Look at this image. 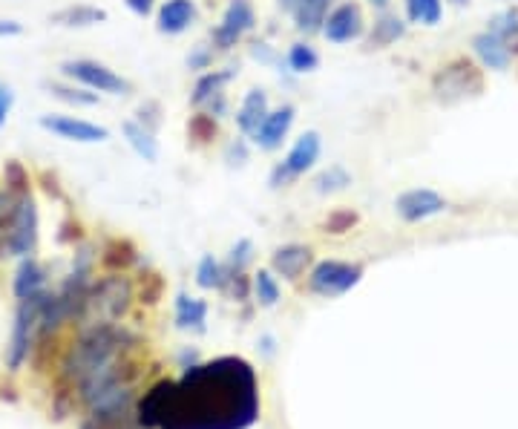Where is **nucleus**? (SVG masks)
Masks as SVG:
<instances>
[{
    "mask_svg": "<svg viewBox=\"0 0 518 429\" xmlns=\"http://www.w3.org/2000/svg\"><path fill=\"white\" fill-rule=\"evenodd\" d=\"M225 159H228L231 165H245V162H248V147H245V142L228 144V150H225Z\"/></svg>",
    "mask_w": 518,
    "mask_h": 429,
    "instance_id": "c03bdc74",
    "label": "nucleus"
},
{
    "mask_svg": "<svg viewBox=\"0 0 518 429\" xmlns=\"http://www.w3.org/2000/svg\"><path fill=\"white\" fill-rule=\"evenodd\" d=\"M81 429H133V421L130 418H95V415H90L81 424Z\"/></svg>",
    "mask_w": 518,
    "mask_h": 429,
    "instance_id": "79ce46f5",
    "label": "nucleus"
},
{
    "mask_svg": "<svg viewBox=\"0 0 518 429\" xmlns=\"http://www.w3.org/2000/svg\"><path fill=\"white\" fill-rule=\"evenodd\" d=\"M357 222H360L357 211H352V208H334V211L326 216V222H323V231L331 234V237H343V234L352 231Z\"/></svg>",
    "mask_w": 518,
    "mask_h": 429,
    "instance_id": "72a5a7b5",
    "label": "nucleus"
},
{
    "mask_svg": "<svg viewBox=\"0 0 518 429\" xmlns=\"http://www.w3.org/2000/svg\"><path fill=\"white\" fill-rule=\"evenodd\" d=\"M196 21V3L193 0H165L159 6V32L182 35Z\"/></svg>",
    "mask_w": 518,
    "mask_h": 429,
    "instance_id": "6ab92c4d",
    "label": "nucleus"
},
{
    "mask_svg": "<svg viewBox=\"0 0 518 429\" xmlns=\"http://www.w3.org/2000/svg\"><path fill=\"white\" fill-rule=\"evenodd\" d=\"M130 303H133V283L121 274H110V277L90 286L78 320L87 323V329L116 326L118 320L130 311Z\"/></svg>",
    "mask_w": 518,
    "mask_h": 429,
    "instance_id": "7ed1b4c3",
    "label": "nucleus"
},
{
    "mask_svg": "<svg viewBox=\"0 0 518 429\" xmlns=\"http://www.w3.org/2000/svg\"><path fill=\"white\" fill-rule=\"evenodd\" d=\"M139 260V251H136V245L130 242V239H107V245L101 248V263L107 265L110 271H127L130 265H136Z\"/></svg>",
    "mask_w": 518,
    "mask_h": 429,
    "instance_id": "393cba45",
    "label": "nucleus"
},
{
    "mask_svg": "<svg viewBox=\"0 0 518 429\" xmlns=\"http://www.w3.org/2000/svg\"><path fill=\"white\" fill-rule=\"evenodd\" d=\"M257 26V12L251 0H231L222 12V21L213 29V47L228 52Z\"/></svg>",
    "mask_w": 518,
    "mask_h": 429,
    "instance_id": "1a4fd4ad",
    "label": "nucleus"
},
{
    "mask_svg": "<svg viewBox=\"0 0 518 429\" xmlns=\"http://www.w3.org/2000/svg\"><path fill=\"white\" fill-rule=\"evenodd\" d=\"M61 72L78 81L81 87L93 90V93H107V96H127L130 84L118 75L116 70H110L101 61H90V58H78V61H64Z\"/></svg>",
    "mask_w": 518,
    "mask_h": 429,
    "instance_id": "423d86ee",
    "label": "nucleus"
},
{
    "mask_svg": "<svg viewBox=\"0 0 518 429\" xmlns=\"http://www.w3.org/2000/svg\"><path fill=\"white\" fill-rule=\"evenodd\" d=\"M490 32H495L513 55H518V9H504L501 15H495L490 21Z\"/></svg>",
    "mask_w": 518,
    "mask_h": 429,
    "instance_id": "c85d7f7f",
    "label": "nucleus"
},
{
    "mask_svg": "<svg viewBox=\"0 0 518 429\" xmlns=\"http://www.w3.org/2000/svg\"><path fill=\"white\" fill-rule=\"evenodd\" d=\"M285 61H288L291 72H314L317 67H320V55H317V49L311 47V44H306V41L291 44L288 55H285Z\"/></svg>",
    "mask_w": 518,
    "mask_h": 429,
    "instance_id": "2f4dec72",
    "label": "nucleus"
},
{
    "mask_svg": "<svg viewBox=\"0 0 518 429\" xmlns=\"http://www.w3.org/2000/svg\"><path fill=\"white\" fill-rule=\"evenodd\" d=\"M49 93L67 104H75V107H95L98 104V93L87 90V87H64V84H52Z\"/></svg>",
    "mask_w": 518,
    "mask_h": 429,
    "instance_id": "e433bc0d",
    "label": "nucleus"
},
{
    "mask_svg": "<svg viewBox=\"0 0 518 429\" xmlns=\"http://www.w3.org/2000/svg\"><path fill=\"white\" fill-rule=\"evenodd\" d=\"M12 90L6 87V84H0V127L6 124V119H9V113H12Z\"/></svg>",
    "mask_w": 518,
    "mask_h": 429,
    "instance_id": "a18cd8bd",
    "label": "nucleus"
},
{
    "mask_svg": "<svg viewBox=\"0 0 518 429\" xmlns=\"http://www.w3.org/2000/svg\"><path fill=\"white\" fill-rule=\"evenodd\" d=\"M472 49H475V55H478V61L487 67V70H507L510 67V61H513V52L507 49V44L495 35V32H478L475 38H472Z\"/></svg>",
    "mask_w": 518,
    "mask_h": 429,
    "instance_id": "a211bd4d",
    "label": "nucleus"
},
{
    "mask_svg": "<svg viewBox=\"0 0 518 429\" xmlns=\"http://www.w3.org/2000/svg\"><path fill=\"white\" fill-rule=\"evenodd\" d=\"M257 418V372L245 358L228 355L185 369L162 429H248Z\"/></svg>",
    "mask_w": 518,
    "mask_h": 429,
    "instance_id": "f257e3e1",
    "label": "nucleus"
},
{
    "mask_svg": "<svg viewBox=\"0 0 518 429\" xmlns=\"http://www.w3.org/2000/svg\"><path fill=\"white\" fill-rule=\"evenodd\" d=\"M234 81V72L231 70H211L205 72L196 87H193V107H205L211 116H219L225 110V87Z\"/></svg>",
    "mask_w": 518,
    "mask_h": 429,
    "instance_id": "2eb2a0df",
    "label": "nucleus"
},
{
    "mask_svg": "<svg viewBox=\"0 0 518 429\" xmlns=\"http://www.w3.org/2000/svg\"><path fill=\"white\" fill-rule=\"evenodd\" d=\"M251 257H254L251 239H239L234 245V251H231V257H228V265H225V277L236 274V271H245V265L251 263Z\"/></svg>",
    "mask_w": 518,
    "mask_h": 429,
    "instance_id": "ea45409f",
    "label": "nucleus"
},
{
    "mask_svg": "<svg viewBox=\"0 0 518 429\" xmlns=\"http://www.w3.org/2000/svg\"><path fill=\"white\" fill-rule=\"evenodd\" d=\"M38 303H41V294L32 297V300H21V306H18L15 326H12V340H9V349H6V363H9L12 372H18L29 360L32 340L38 334Z\"/></svg>",
    "mask_w": 518,
    "mask_h": 429,
    "instance_id": "0eeeda50",
    "label": "nucleus"
},
{
    "mask_svg": "<svg viewBox=\"0 0 518 429\" xmlns=\"http://www.w3.org/2000/svg\"><path fill=\"white\" fill-rule=\"evenodd\" d=\"M213 61V49L211 47H196V52H190L188 55V67L190 70H208Z\"/></svg>",
    "mask_w": 518,
    "mask_h": 429,
    "instance_id": "37998d69",
    "label": "nucleus"
},
{
    "mask_svg": "<svg viewBox=\"0 0 518 429\" xmlns=\"http://www.w3.org/2000/svg\"><path fill=\"white\" fill-rule=\"evenodd\" d=\"M349 185H352V173L340 165L326 167V170H323V173H317V179H314V191L317 193L346 191Z\"/></svg>",
    "mask_w": 518,
    "mask_h": 429,
    "instance_id": "7c9ffc66",
    "label": "nucleus"
},
{
    "mask_svg": "<svg viewBox=\"0 0 518 429\" xmlns=\"http://www.w3.org/2000/svg\"><path fill=\"white\" fill-rule=\"evenodd\" d=\"M38 245V208H35V199L32 193L18 199V208L12 216V225H9V254L15 257H32Z\"/></svg>",
    "mask_w": 518,
    "mask_h": 429,
    "instance_id": "9d476101",
    "label": "nucleus"
},
{
    "mask_svg": "<svg viewBox=\"0 0 518 429\" xmlns=\"http://www.w3.org/2000/svg\"><path fill=\"white\" fill-rule=\"evenodd\" d=\"M444 15V0H406V18L412 24L435 26Z\"/></svg>",
    "mask_w": 518,
    "mask_h": 429,
    "instance_id": "cd10ccee",
    "label": "nucleus"
},
{
    "mask_svg": "<svg viewBox=\"0 0 518 429\" xmlns=\"http://www.w3.org/2000/svg\"><path fill=\"white\" fill-rule=\"evenodd\" d=\"M41 127L58 136V139H67V142L78 144H95V142H107L110 139V130L101 127V124H93V121L75 119V116H41Z\"/></svg>",
    "mask_w": 518,
    "mask_h": 429,
    "instance_id": "f8f14e48",
    "label": "nucleus"
},
{
    "mask_svg": "<svg viewBox=\"0 0 518 429\" xmlns=\"http://www.w3.org/2000/svg\"><path fill=\"white\" fill-rule=\"evenodd\" d=\"M320 150H323L320 133H314V130L303 133L297 142L291 144V150H288V156H285L283 162L271 170V188H285V185H291L294 179L306 176L308 170L317 165Z\"/></svg>",
    "mask_w": 518,
    "mask_h": 429,
    "instance_id": "39448f33",
    "label": "nucleus"
},
{
    "mask_svg": "<svg viewBox=\"0 0 518 429\" xmlns=\"http://www.w3.org/2000/svg\"><path fill=\"white\" fill-rule=\"evenodd\" d=\"M15 208H18V196L0 188V257L9 251V225H12Z\"/></svg>",
    "mask_w": 518,
    "mask_h": 429,
    "instance_id": "c9c22d12",
    "label": "nucleus"
},
{
    "mask_svg": "<svg viewBox=\"0 0 518 429\" xmlns=\"http://www.w3.org/2000/svg\"><path fill=\"white\" fill-rule=\"evenodd\" d=\"M173 392L176 381H159L150 392H144V398L136 406V424L144 429H162L173 406Z\"/></svg>",
    "mask_w": 518,
    "mask_h": 429,
    "instance_id": "ddd939ff",
    "label": "nucleus"
},
{
    "mask_svg": "<svg viewBox=\"0 0 518 429\" xmlns=\"http://www.w3.org/2000/svg\"><path fill=\"white\" fill-rule=\"evenodd\" d=\"M216 133H219V124H216V116H211V113H196L188 121V136L193 142L208 144L216 139Z\"/></svg>",
    "mask_w": 518,
    "mask_h": 429,
    "instance_id": "4c0bfd02",
    "label": "nucleus"
},
{
    "mask_svg": "<svg viewBox=\"0 0 518 429\" xmlns=\"http://www.w3.org/2000/svg\"><path fill=\"white\" fill-rule=\"evenodd\" d=\"M403 32H406V24H403L398 15H380L372 26V32H369V44L375 49H383V47H392L395 41H401Z\"/></svg>",
    "mask_w": 518,
    "mask_h": 429,
    "instance_id": "bb28decb",
    "label": "nucleus"
},
{
    "mask_svg": "<svg viewBox=\"0 0 518 429\" xmlns=\"http://www.w3.org/2000/svg\"><path fill=\"white\" fill-rule=\"evenodd\" d=\"M162 294H165V280H162V274L147 271L142 277V286H139V303H142V306H156V303L162 300Z\"/></svg>",
    "mask_w": 518,
    "mask_h": 429,
    "instance_id": "58836bf2",
    "label": "nucleus"
},
{
    "mask_svg": "<svg viewBox=\"0 0 518 429\" xmlns=\"http://www.w3.org/2000/svg\"><path fill=\"white\" fill-rule=\"evenodd\" d=\"M363 280V268L352 263H340V260H323L314 265L308 288L320 297H340L346 291H352Z\"/></svg>",
    "mask_w": 518,
    "mask_h": 429,
    "instance_id": "6e6552de",
    "label": "nucleus"
},
{
    "mask_svg": "<svg viewBox=\"0 0 518 429\" xmlns=\"http://www.w3.org/2000/svg\"><path fill=\"white\" fill-rule=\"evenodd\" d=\"M205 320H208V303L196 300V297H188V294H179V300H176V326L202 332Z\"/></svg>",
    "mask_w": 518,
    "mask_h": 429,
    "instance_id": "a878e982",
    "label": "nucleus"
},
{
    "mask_svg": "<svg viewBox=\"0 0 518 429\" xmlns=\"http://www.w3.org/2000/svg\"><path fill=\"white\" fill-rule=\"evenodd\" d=\"M366 32V18H363V9L346 0L340 6H334L323 24V38L329 44H352L357 38H363Z\"/></svg>",
    "mask_w": 518,
    "mask_h": 429,
    "instance_id": "9b49d317",
    "label": "nucleus"
},
{
    "mask_svg": "<svg viewBox=\"0 0 518 429\" xmlns=\"http://www.w3.org/2000/svg\"><path fill=\"white\" fill-rule=\"evenodd\" d=\"M251 286H254V297H257L259 306L271 309V306L280 303V283H277V277L271 271H265V268L257 271L254 280H251Z\"/></svg>",
    "mask_w": 518,
    "mask_h": 429,
    "instance_id": "c756f323",
    "label": "nucleus"
},
{
    "mask_svg": "<svg viewBox=\"0 0 518 429\" xmlns=\"http://www.w3.org/2000/svg\"><path fill=\"white\" fill-rule=\"evenodd\" d=\"M225 288L231 291V297H234L236 303H245V300L251 297V291H254V286H251V280L245 277V271H236V274H228V277H225Z\"/></svg>",
    "mask_w": 518,
    "mask_h": 429,
    "instance_id": "a19ab883",
    "label": "nucleus"
},
{
    "mask_svg": "<svg viewBox=\"0 0 518 429\" xmlns=\"http://www.w3.org/2000/svg\"><path fill=\"white\" fill-rule=\"evenodd\" d=\"M124 139L133 147V153L144 162H156L159 159V144L153 139V130H147L142 121H124Z\"/></svg>",
    "mask_w": 518,
    "mask_h": 429,
    "instance_id": "b1692460",
    "label": "nucleus"
},
{
    "mask_svg": "<svg viewBox=\"0 0 518 429\" xmlns=\"http://www.w3.org/2000/svg\"><path fill=\"white\" fill-rule=\"evenodd\" d=\"M44 291H47V271L41 268L38 260L24 257L18 265V274H15V297L18 300H32Z\"/></svg>",
    "mask_w": 518,
    "mask_h": 429,
    "instance_id": "412c9836",
    "label": "nucleus"
},
{
    "mask_svg": "<svg viewBox=\"0 0 518 429\" xmlns=\"http://www.w3.org/2000/svg\"><path fill=\"white\" fill-rule=\"evenodd\" d=\"M432 93L444 104H458L484 93V72L470 58H455L447 67L435 72L432 78Z\"/></svg>",
    "mask_w": 518,
    "mask_h": 429,
    "instance_id": "20e7f679",
    "label": "nucleus"
},
{
    "mask_svg": "<svg viewBox=\"0 0 518 429\" xmlns=\"http://www.w3.org/2000/svg\"><path fill=\"white\" fill-rule=\"evenodd\" d=\"M21 32H24V26L18 24V21L0 18V38H15V35H21Z\"/></svg>",
    "mask_w": 518,
    "mask_h": 429,
    "instance_id": "de8ad7c7",
    "label": "nucleus"
},
{
    "mask_svg": "<svg viewBox=\"0 0 518 429\" xmlns=\"http://www.w3.org/2000/svg\"><path fill=\"white\" fill-rule=\"evenodd\" d=\"M372 6H377V9H386L389 6V0H369Z\"/></svg>",
    "mask_w": 518,
    "mask_h": 429,
    "instance_id": "8fccbe9b",
    "label": "nucleus"
},
{
    "mask_svg": "<svg viewBox=\"0 0 518 429\" xmlns=\"http://www.w3.org/2000/svg\"><path fill=\"white\" fill-rule=\"evenodd\" d=\"M107 21V12L90 6V3H75V6H64L52 15V24L67 26V29H84V26H95Z\"/></svg>",
    "mask_w": 518,
    "mask_h": 429,
    "instance_id": "5701e85b",
    "label": "nucleus"
},
{
    "mask_svg": "<svg viewBox=\"0 0 518 429\" xmlns=\"http://www.w3.org/2000/svg\"><path fill=\"white\" fill-rule=\"evenodd\" d=\"M308 265H311V248L308 245H283L271 257V271L285 277V280H300Z\"/></svg>",
    "mask_w": 518,
    "mask_h": 429,
    "instance_id": "aec40b11",
    "label": "nucleus"
},
{
    "mask_svg": "<svg viewBox=\"0 0 518 429\" xmlns=\"http://www.w3.org/2000/svg\"><path fill=\"white\" fill-rule=\"evenodd\" d=\"M452 3H455V6H467L470 0H452Z\"/></svg>",
    "mask_w": 518,
    "mask_h": 429,
    "instance_id": "3c124183",
    "label": "nucleus"
},
{
    "mask_svg": "<svg viewBox=\"0 0 518 429\" xmlns=\"http://www.w3.org/2000/svg\"><path fill=\"white\" fill-rule=\"evenodd\" d=\"M398 216L403 222H424L429 216H438L447 211V199L441 193L429 191V188H412L398 196L395 202Z\"/></svg>",
    "mask_w": 518,
    "mask_h": 429,
    "instance_id": "4468645a",
    "label": "nucleus"
},
{
    "mask_svg": "<svg viewBox=\"0 0 518 429\" xmlns=\"http://www.w3.org/2000/svg\"><path fill=\"white\" fill-rule=\"evenodd\" d=\"M331 0H297V6L291 9V18L300 32L314 35V32H323V24L329 18Z\"/></svg>",
    "mask_w": 518,
    "mask_h": 429,
    "instance_id": "4be33fe9",
    "label": "nucleus"
},
{
    "mask_svg": "<svg viewBox=\"0 0 518 429\" xmlns=\"http://www.w3.org/2000/svg\"><path fill=\"white\" fill-rule=\"evenodd\" d=\"M127 3V9L133 12V15H139V18H147L150 12H153V6H156V0H124Z\"/></svg>",
    "mask_w": 518,
    "mask_h": 429,
    "instance_id": "49530a36",
    "label": "nucleus"
},
{
    "mask_svg": "<svg viewBox=\"0 0 518 429\" xmlns=\"http://www.w3.org/2000/svg\"><path fill=\"white\" fill-rule=\"evenodd\" d=\"M294 116H297V110L291 104L271 110L268 119L262 121V127L254 133V144H257L259 150H277L285 142L291 124H294Z\"/></svg>",
    "mask_w": 518,
    "mask_h": 429,
    "instance_id": "dca6fc26",
    "label": "nucleus"
},
{
    "mask_svg": "<svg viewBox=\"0 0 518 429\" xmlns=\"http://www.w3.org/2000/svg\"><path fill=\"white\" fill-rule=\"evenodd\" d=\"M196 283L202 288H225V265H219L211 254H205L196 268Z\"/></svg>",
    "mask_w": 518,
    "mask_h": 429,
    "instance_id": "f704fd0d",
    "label": "nucleus"
},
{
    "mask_svg": "<svg viewBox=\"0 0 518 429\" xmlns=\"http://www.w3.org/2000/svg\"><path fill=\"white\" fill-rule=\"evenodd\" d=\"M127 340L130 337L124 332H118L116 326L87 329L75 340V346H72L70 355L64 360V381L75 389L84 378H90L93 372L121 360L124 358V349H127Z\"/></svg>",
    "mask_w": 518,
    "mask_h": 429,
    "instance_id": "f03ea898",
    "label": "nucleus"
},
{
    "mask_svg": "<svg viewBox=\"0 0 518 429\" xmlns=\"http://www.w3.org/2000/svg\"><path fill=\"white\" fill-rule=\"evenodd\" d=\"M3 188L12 193V196H29V173H26V167L21 162H6L3 167Z\"/></svg>",
    "mask_w": 518,
    "mask_h": 429,
    "instance_id": "473e14b6",
    "label": "nucleus"
},
{
    "mask_svg": "<svg viewBox=\"0 0 518 429\" xmlns=\"http://www.w3.org/2000/svg\"><path fill=\"white\" fill-rule=\"evenodd\" d=\"M294 6H297V0H280V9L288 12V15H291V9H294Z\"/></svg>",
    "mask_w": 518,
    "mask_h": 429,
    "instance_id": "09e8293b",
    "label": "nucleus"
},
{
    "mask_svg": "<svg viewBox=\"0 0 518 429\" xmlns=\"http://www.w3.org/2000/svg\"><path fill=\"white\" fill-rule=\"evenodd\" d=\"M268 113H271V107H268L265 90H257V87H254V90L245 93L239 110H236V124H239V130H242L248 139H254V133L262 127V121L268 119Z\"/></svg>",
    "mask_w": 518,
    "mask_h": 429,
    "instance_id": "f3484780",
    "label": "nucleus"
}]
</instances>
